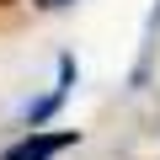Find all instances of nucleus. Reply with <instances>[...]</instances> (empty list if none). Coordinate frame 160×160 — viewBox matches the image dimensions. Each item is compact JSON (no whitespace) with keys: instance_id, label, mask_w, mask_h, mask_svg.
<instances>
[{"instance_id":"obj_1","label":"nucleus","mask_w":160,"mask_h":160,"mask_svg":"<svg viewBox=\"0 0 160 160\" xmlns=\"http://www.w3.org/2000/svg\"><path fill=\"white\" fill-rule=\"evenodd\" d=\"M69 144H80V133L75 128H64V133H27V139H16L0 160H53L59 149H69Z\"/></svg>"},{"instance_id":"obj_2","label":"nucleus","mask_w":160,"mask_h":160,"mask_svg":"<svg viewBox=\"0 0 160 160\" xmlns=\"http://www.w3.org/2000/svg\"><path fill=\"white\" fill-rule=\"evenodd\" d=\"M69 86H75V59H69V53H64V59H59V86H53V91H48V96H43V102H38V107H27V123H32V128H38V123H43V118H53V112H59V102H64V96H69Z\"/></svg>"},{"instance_id":"obj_3","label":"nucleus","mask_w":160,"mask_h":160,"mask_svg":"<svg viewBox=\"0 0 160 160\" xmlns=\"http://www.w3.org/2000/svg\"><path fill=\"white\" fill-rule=\"evenodd\" d=\"M43 6H64V0H43Z\"/></svg>"}]
</instances>
